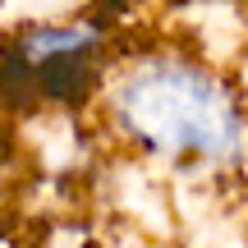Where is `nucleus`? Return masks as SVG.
<instances>
[{
  "label": "nucleus",
  "instance_id": "obj_1",
  "mask_svg": "<svg viewBox=\"0 0 248 248\" xmlns=\"http://www.w3.org/2000/svg\"><path fill=\"white\" fill-rule=\"evenodd\" d=\"M97 110L101 129L152 166L225 175L248 161V101L239 83L179 42H142L115 55Z\"/></svg>",
  "mask_w": 248,
  "mask_h": 248
},
{
  "label": "nucleus",
  "instance_id": "obj_2",
  "mask_svg": "<svg viewBox=\"0 0 248 248\" xmlns=\"http://www.w3.org/2000/svg\"><path fill=\"white\" fill-rule=\"evenodd\" d=\"M110 64V32L92 18L28 23L0 55V74H14L18 97L55 110H83L97 101Z\"/></svg>",
  "mask_w": 248,
  "mask_h": 248
},
{
  "label": "nucleus",
  "instance_id": "obj_3",
  "mask_svg": "<svg viewBox=\"0 0 248 248\" xmlns=\"http://www.w3.org/2000/svg\"><path fill=\"white\" fill-rule=\"evenodd\" d=\"M23 179H28V152H23V142H18V133L0 120V216L18 202Z\"/></svg>",
  "mask_w": 248,
  "mask_h": 248
}]
</instances>
